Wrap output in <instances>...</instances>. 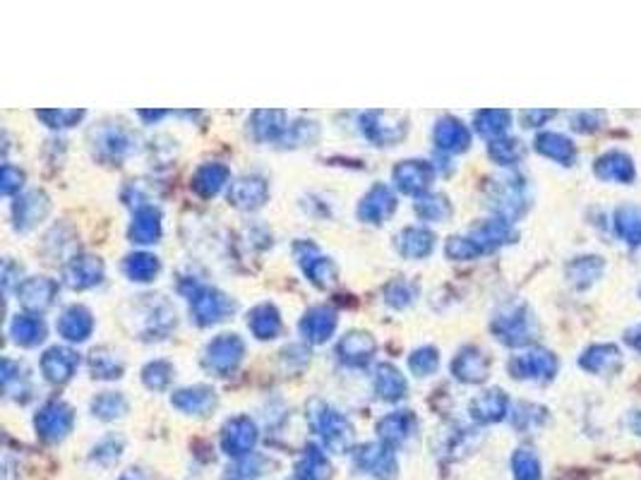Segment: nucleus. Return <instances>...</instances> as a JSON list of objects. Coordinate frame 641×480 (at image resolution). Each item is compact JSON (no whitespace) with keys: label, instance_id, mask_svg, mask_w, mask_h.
Masks as SVG:
<instances>
[{"label":"nucleus","instance_id":"a19ab883","mask_svg":"<svg viewBox=\"0 0 641 480\" xmlns=\"http://www.w3.org/2000/svg\"><path fill=\"white\" fill-rule=\"evenodd\" d=\"M413 298H416V286L409 284V281H404V279L392 281V284H387V288H385V300L397 310L409 308V305L413 303Z\"/></svg>","mask_w":641,"mask_h":480},{"label":"nucleus","instance_id":"2f4dec72","mask_svg":"<svg viewBox=\"0 0 641 480\" xmlns=\"http://www.w3.org/2000/svg\"><path fill=\"white\" fill-rule=\"evenodd\" d=\"M505 411H507V399L505 394L497 392V389L481 394L478 399H473L471 404L473 418L481 420V423H495V420L505 416Z\"/></svg>","mask_w":641,"mask_h":480},{"label":"nucleus","instance_id":"4c0bfd02","mask_svg":"<svg viewBox=\"0 0 641 480\" xmlns=\"http://www.w3.org/2000/svg\"><path fill=\"white\" fill-rule=\"evenodd\" d=\"M171 380H173V368L171 363H166V360H152V363H147L145 370H142V382H145L152 392H164V389L171 384Z\"/></svg>","mask_w":641,"mask_h":480},{"label":"nucleus","instance_id":"f257e3e1","mask_svg":"<svg viewBox=\"0 0 641 480\" xmlns=\"http://www.w3.org/2000/svg\"><path fill=\"white\" fill-rule=\"evenodd\" d=\"M310 425H313L315 432H320V437L332 452H346L353 442V425L341 416L337 408L322 404V401H313L308 408Z\"/></svg>","mask_w":641,"mask_h":480},{"label":"nucleus","instance_id":"b1692460","mask_svg":"<svg viewBox=\"0 0 641 480\" xmlns=\"http://www.w3.org/2000/svg\"><path fill=\"white\" fill-rule=\"evenodd\" d=\"M229 178L231 171L224 164H217V161H214V164H202L193 176V190L200 197H214L219 195L226 185H231Z\"/></svg>","mask_w":641,"mask_h":480},{"label":"nucleus","instance_id":"412c9836","mask_svg":"<svg viewBox=\"0 0 641 480\" xmlns=\"http://www.w3.org/2000/svg\"><path fill=\"white\" fill-rule=\"evenodd\" d=\"M413 430H416V416L411 411H394L377 423V435L382 444H389V447L409 440Z\"/></svg>","mask_w":641,"mask_h":480},{"label":"nucleus","instance_id":"cd10ccee","mask_svg":"<svg viewBox=\"0 0 641 480\" xmlns=\"http://www.w3.org/2000/svg\"><path fill=\"white\" fill-rule=\"evenodd\" d=\"M435 144L442 152H464L469 147V130L457 118H442L435 125Z\"/></svg>","mask_w":641,"mask_h":480},{"label":"nucleus","instance_id":"c9c22d12","mask_svg":"<svg viewBox=\"0 0 641 480\" xmlns=\"http://www.w3.org/2000/svg\"><path fill=\"white\" fill-rule=\"evenodd\" d=\"M416 214L423 221H445L452 214V207H449L447 197L440 195V192H425L423 197H418Z\"/></svg>","mask_w":641,"mask_h":480},{"label":"nucleus","instance_id":"79ce46f5","mask_svg":"<svg viewBox=\"0 0 641 480\" xmlns=\"http://www.w3.org/2000/svg\"><path fill=\"white\" fill-rule=\"evenodd\" d=\"M514 478L517 480H541V464L531 449H519L514 454Z\"/></svg>","mask_w":641,"mask_h":480},{"label":"nucleus","instance_id":"5701e85b","mask_svg":"<svg viewBox=\"0 0 641 480\" xmlns=\"http://www.w3.org/2000/svg\"><path fill=\"white\" fill-rule=\"evenodd\" d=\"M97 147L99 152L109 156V159L121 161L130 152H135V137L125 128H121V125H109V128L99 130Z\"/></svg>","mask_w":641,"mask_h":480},{"label":"nucleus","instance_id":"603ef678","mask_svg":"<svg viewBox=\"0 0 641 480\" xmlns=\"http://www.w3.org/2000/svg\"><path fill=\"white\" fill-rule=\"evenodd\" d=\"M140 116H142V118H149V120H157V118H161V116H166V113H164V111H140Z\"/></svg>","mask_w":641,"mask_h":480},{"label":"nucleus","instance_id":"9b49d317","mask_svg":"<svg viewBox=\"0 0 641 480\" xmlns=\"http://www.w3.org/2000/svg\"><path fill=\"white\" fill-rule=\"evenodd\" d=\"M56 293L58 284L49 279V276H29V279L17 284V300H20L29 312H41L51 308L53 300H56Z\"/></svg>","mask_w":641,"mask_h":480},{"label":"nucleus","instance_id":"393cba45","mask_svg":"<svg viewBox=\"0 0 641 480\" xmlns=\"http://www.w3.org/2000/svg\"><path fill=\"white\" fill-rule=\"evenodd\" d=\"M250 130H253V137L257 142H277L284 140L286 130V113L281 111H257L253 113V120H250Z\"/></svg>","mask_w":641,"mask_h":480},{"label":"nucleus","instance_id":"de8ad7c7","mask_svg":"<svg viewBox=\"0 0 641 480\" xmlns=\"http://www.w3.org/2000/svg\"><path fill=\"white\" fill-rule=\"evenodd\" d=\"M445 252L449 257H452V260H471V257L481 255V248H478L471 238L454 236V238H449Z\"/></svg>","mask_w":641,"mask_h":480},{"label":"nucleus","instance_id":"1a4fd4ad","mask_svg":"<svg viewBox=\"0 0 641 480\" xmlns=\"http://www.w3.org/2000/svg\"><path fill=\"white\" fill-rule=\"evenodd\" d=\"M353 461L363 473H370L377 480H394V476H397V459L385 444H365L353 454Z\"/></svg>","mask_w":641,"mask_h":480},{"label":"nucleus","instance_id":"423d86ee","mask_svg":"<svg viewBox=\"0 0 641 480\" xmlns=\"http://www.w3.org/2000/svg\"><path fill=\"white\" fill-rule=\"evenodd\" d=\"M435 178V168L428 161L409 159L401 161V164L394 166L392 180L397 183V188L404 192V195H425Z\"/></svg>","mask_w":641,"mask_h":480},{"label":"nucleus","instance_id":"a18cd8bd","mask_svg":"<svg viewBox=\"0 0 641 480\" xmlns=\"http://www.w3.org/2000/svg\"><path fill=\"white\" fill-rule=\"evenodd\" d=\"M37 118L44 120L49 128H73V125L80 123L85 118V111H37Z\"/></svg>","mask_w":641,"mask_h":480},{"label":"nucleus","instance_id":"f03ea898","mask_svg":"<svg viewBox=\"0 0 641 480\" xmlns=\"http://www.w3.org/2000/svg\"><path fill=\"white\" fill-rule=\"evenodd\" d=\"M188 298L193 320L200 324V327H212V324L224 322L226 317L236 310V303H233L226 293H221L219 288L212 286H193Z\"/></svg>","mask_w":641,"mask_h":480},{"label":"nucleus","instance_id":"c756f323","mask_svg":"<svg viewBox=\"0 0 641 480\" xmlns=\"http://www.w3.org/2000/svg\"><path fill=\"white\" fill-rule=\"evenodd\" d=\"M406 389H409V384H406L404 375L394 368V365H380V368L375 370V392L380 396L382 401H399L406 396Z\"/></svg>","mask_w":641,"mask_h":480},{"label":"nucleus","instance_id":"9d476101","mask_svg":"<svg viewBox=\"0 0 641 480\" xmlns=\"http://www.w3.org/2000/svg\"><path fill=\"white\" fill-rule=\"evenodd\" d=\"M101 279H104V262H101L99 257H73V260L63 267L65 286L73 288V291H85V288L97 286L101 284Z\"/></svg>","mask_w":641,"mask_h":480},{"label":"nucleus","instance_id":"c03bdc74","mask_svg":"<svg viewBox=\"0 0 641 480\" xmlns=\"http://www.w3.org/2000/svg\"><path fill=\"white\" fill-rule=\"evenodd\" d=\"M478 132H483L485 137L502 135L507 128V113L505 111H483L476 116Z\"/></svg>","mask_w":641,"mask_h":480},{"label":"nucleus","instance_id":"2eb2a0df","mask_svg":"<svg viewBox=\"0 0 641 480\" xmlns=\"http://www.w3.org/2000/svg\"><path fill=\"white\" fill-rule=\"evenodd\" d=\"M80 356L68 346H51L49 351L41 356V372L53 384H65L75 375Z\"/></svg>","mask_w":641,"mask_h":480},{"label":"nucleus","instance_id":"aec40b11","mask_svg":"<svg viewBox=\"0 0 641 480\" xmlns=\"http://www.w3.org/2000/svg\"><path fill=\"white\" fill-rule=\"evenodd\" d=\"M161 238V212L152 204H140L130 224V240L137 245H152Z\"/></svg>","mask_w":641,"mask_h":480},{"label":"nucleus","instance_id":"3c124183","mask_svg":"<svg viewBox=\"0 0 641 480\" xmlns=\"http://www.w3.org/2000/svg\"><path fill=\"white\" fill-rule=\"evenodd\" d=\"M490 154H493L497 161H505V164H507V161L517 159V156L521 154V149L517 147V142H512V140H509V142H495L493 147H490Z\"/></svg>","mask_w":641,"mask_h":480},{"label":"nucleus","instance_id":"7c9ffc66","mask_svg":"<svg viewBox=\"0 0 641 480\" xmlns=\"http://www.w3.org/2000/svg\"><path fill=\"white\" fill-rule=\"evenodd\" d=\"M89 370H92V377H97V380H118L123 375L125 365L116 351L99 346L89 353Z\"/></svg>","mask_w":641,"mask_h":480},{"label":"nucleus","instance_id":"39448f33","mask_svg":"<svg viewBox=\"0 0 641 480\" xmlns=\"http://www.w3.org/2000/svg\"><path fill=\"white\" fill-rule=\"evenodd\" d=\"M73 423V408L65 404V401H49V404L39 408L37 418H34V428H37L39 437H44L46 442L63 440L73 430Z\"/></svg>","mask_w":641,"mask_h":480},{"label":"nucleus","instance_id":"8fccbe9b","mask_svg":"<svg viewBox=\"0 0 641 480\" xmlns=\"http://www.w3.org/2000/svg\"><path fill=\"white\" fill-rule=\"evenodd\" d=\"M22 183H25V173L17 166L5 164L3 176H0V190H3V195H15V192H20Z\"/></svg>","mask_w":641,"mask_h":480},{"label":"nucleus","instance_id":"bb28decb","mask_svg":"<svg viewBox=\"0 0 641 480\" xmlns=\"http://www.w3.org/2000/svg\"><path fill=\"white\" fill-rule=\"evenodd\" d=\"M452 372L457 380L476 384L481 382L485 372H488V360H485V356L478 351V348H464V351H459V356L454 358Z\"/></svg>","mask_w":641,"mask_h":480},{"label":"nucleus","instance_id":"ea45409f","mask_svg":"<svg viewBox=\"0 0 641 480\" xmlns=\"http://www.w3.org/2000/svg\"><path fill=\"white\" fill-rule=\"evenodd\" d=\"M3 387H5V394L17 396V399H20V394L25 392L27 387L25 368H22L20 363H13L10 358L3 360Z\"/></svg>","mask_w":641,"mask_h":480},{"label":"nucleus","instance_id":"09e8293b","mask_svg":"<svg viewBox=\"0 0 641 480\" xmlns=\"http://www.w3.org/2000/svg\"><path fill=\"white\" fill-rule=\"evenodd\" d=\"M284 140H289L291 144H308L317 140V125L310 123V120H301V123H293L286 130Z\"/></svg>","mask_w":641,"mask_h":480},{"label":"nucleus","instance_id":"49530a36","mask_svg":"<svg viewBox=\"0 0 641 480\" xmlns=\"http://www.w3.org/2000/svg\"><path fill=\"white\" fill-rule=\"evenodd\" d=\"M536 147L541 149L543 154L555 156V159H567V156L572 154V147H569V142L565 140V137H560V135H543V137H538Z\"/></svg>","mask_w":641,"mask_h":480},{"label":"nucleus","instance_id":"473e14b6","mask_svg":"<svg viewBox=\"0 0 641 480\" xmlns=\"http://www.w3.org/2000/svg\"><path fill=\"white\" fill-rule=\"evenodd\" d=\"M125 274H128L130 281H137V284H149L154 276L159 274L161 262L149 252H135V255L125 257L123 264Z\"/></svg>","mask_w":641,"mask_h":480},{"label":"nucleus","instance_id":"20e7f679","mask_svg":"<svg viewBox=\"0 0 641 480\" xmlns=\"http://www.w3.org/2000/svg\"><path fill=\"white\" fill-rule=\"evenodd\" d=\"M245 344L238 334H219L205 348V368L214 375L226 377L241 365Z\"/></svg>","mask_w":641,"mask_h":480},{"label":"nucleus","instance_id":"f704fd0d","mask_svg":"<svg viewBox=\"0 0 641 480\" xmlns=\"http://www.w3.org/2000/svg\"><path fill=\"white\" fill-rule=\"evenodd\" d=\"M553 368V358L543 351L526 353V356H519L512 363V370L517 372V377H543L548 375V372H553Z\"/></svg>","mask_w":641,"mask_h":480},{"label":"nucleus","instance_id":"6e6552de","mask_svg":"<svg viewBox=\"0 0 641 480\" xmlns=\"http://www.w3.org/2000/svg\"><path fill=\"white\" fill-rule=\"evenodd\" d=\"M296 255H298V262H301L305 276H308L315 286L329 288V286L337 284V276H339L337 267H334V262L329 260V257L320 255L315 245L298 243Z\"/></svg>","mask_w":641,"mask_h":480},{"label":"nucleus","instance_id":"f8f14e48","mask_svg":"<svg viewBox=\"0 0 641 480\" xmlns=\"http://www.w3.org/2000/svg\"><path fill=\"white\" fill-rule=\"evenodd\" d=\"M269 188L267 180L260 176H243L236 178L229 185V202L233 207L245 209V212H253V209H260L262 204L267 202Z\"/></svg>","mask_w":641,"mask_h":480},{"label":"nucleus","instance_id":"72a5a7b5","mask_svg":"<svg viewBox=\"0 0 641 480\" xmlns=\"http://www.w3.org/2000/svg\"><path fill=\"white\" fill-rule=\"evenodd\" d=\"M296 471H298V478L301 480H325V478H329V471H332V468H329L327 456L322 454L317 447H313V444H310V447L305 449L303 459L298 461Z\"/></svg>","mask_w":641,"mask_h":480},{"label":"nucleus","instance_id":"dca6fc26","mask_svg":"<svg viewBox=\"0 0 641 480\" xmlns=\"http://www.w3.org/2000/svg\"><path fill=\"white\" fill-rule=\"evenodd\" d=\"M375 348V339L368 332H349L346 336H341L337 353L341 363L351 365V368H363V365H368L373 360Z\"/></svg>","mask_w":641,"mask_h":480},{"label":"nucleus","instance_id":"37998d69","mask_svg":"<svg viewBox=\"0 0 641 480\" xmlns=\"http://www.w3.org/2000/svg\"><path fill=\"white\" fill-rule=\"evenodd\" d=\"M497 334H502V339L507 344H519V341L526 339V317L517 315H507L497 320Z\"/></svg>","mask_w":641,"mask_h":480},{"label":"nucleus","instance_id":"ddd939ff","mask_svg":"<svg viewBox=\"0 0 641 480\" xmlns=\"http://www.w3.org/2000/svg\"><path fill=\"white\" fill-rule=\"evenodd\" d=\"M394 209H397L394 192L385 183H375L373 188L365 192L361 204H358V216L363 221H368V224H382V221L394 214Z\"/></svg>","mask_w":641,"mask_h":480},{"label":"nucleus","instance_id":"7ed1b4c3","mask_svg":"<svg viewBox=\"0 0 641 480\" xmlns=\"http://www.w3.org/2000/svg\"><path fill=\"white\" fill-rule=\"evenodd\" d=\"M406 116L394 111H368L361 116V132L377 147H394L406 137Z\"/></svg>","mask_w":641,"mask_h":480},{"label":"nucleus","instance_id":"a878e982","mask_svg":"<svg viewBox=\"0 0 641 480\" xmlns=\"http://www.w3.org/2000/svg\"><path fill=\"white\" fill-rule=\"evenodd\" d=\"M248 327H250V332H253L260 341L277 339L279 332H281L279 310L274 308V305H269V303L255 305V308L250 310V315H248Z\"/></svg>","mask_w":641,"mask_h":480},{"label":"nucleus","instance_id":"0eeeda50","mask_svg":"<svg viewBox=\"0 0 641 480\" xmlns=\"http://www.w3.org/2000/svg\"><path fill=\"white\" fill-rule=\"evenodd\" d=\"M257 444V428L255 423L248 416L231 418L229 423L221 430V447L229 456H236V459H243L255 449Z\"/></svg>","mask_w":641,"mask_h":480},{"label":"nucleus","instance_id":"6ab92c4d","mask_svg":"<svg viewBox=\"0 0 641 480\" xmlns=\"http://www.w3.org/2000/svg\"><path fill=\"white\" fill-rule=\"evenodd\" d=\"M56 329L65 341H77V344H80V341H87L89 334H92L94 317L85 305H70V308H65L63 315L58 317Z\"/></svg>","mask_w":641,"mask_h":480},{"label":"nucleus","instance_id":"4be33fe9","mask_svg":"<svg viewBox=\"0 0 641 480\" xmlns=\"http://www.w3.org/2000/svg\"><path fill=\"white\" fill-rule=\"evenodd\" d=\"M435 248V236L423 226H409L397 236V250L409 260H423Z\"/></svg>","mask_w":641,"mask_h":480},{"label":"nucleus","instance_id":"a211bd4d","mask_svg":"<svg viewBox=\"0 0 641 480\" xmlns=\"http://www.w3.org/2000/svg\"><path fill=\"white\" fill-rule=\"evenodd\" d=\"M171 404L178 411L190 413V416H205V413H212V408L217 406V392L212 387H205V384H195V387H185L173 392Z\"/></svg>","mask_w":641,"mask_h":480},{"label":"nucleus","instance_id":"58836bf2","mask_svg":"<svg viewBox=\"0 0 641 480\" xmlns=\"http://www.w3.org/2000/svg\"><path fill=\"white\" fill-rule=\"evenodd\" d=\"M437 365H440V356H437V351L433 346H423V348H416V351L409 356V368L413 375L418 377H428L433 375L437 370Z\"/></svg>","mask_w":641,"mask_h":480},{"label":"nucleus","instance_id":"e433bc0d","mask_svg":"<svg viewBox=\"0 0 641 480\" xmlns=\"http://www.w3.org/2000/svg\"><path fill=\"white\" fill-rule=\"evenodd\" d=\"M125 411H128V401H125L123 394L104 392L92 401V413L101 420H113L123 416Z\"/></svg>","mask_w":641,"mask_h":480},{"label":"nucleus","instance_id":"c85d7f7f","mask_svg":"<svg viewBox=\"0 0 641 480\" xmlns=\"http://www.w3.org/2000/svg\"><path fill=\"white\" fill-rule=\"evenodd\" d=\"M10 336H13L15 344L34 348L46 339V324L39 315H17L10 322Z\"/></svg>","mask_w":641,"mask_h":480},{"label":"nucleus","instance_id":"4468645a","mask_svg":"<svg viewBox=\"0 0 641 480\" xmlns=\"http://www.w3.org/2000/svg\"><path fill=\"white\" fill-rule=\"evenodd\" d=\"M49 209H51V202L44 192L41 190L25 192L22 197H17V202L13 207L15 228L17 231H32L34 226H39L41 221L46 219Z\"/></svg>","mask_w":641,"mask_h":480},{"label":"nucleus","instance_id":"f3484780","mask_svg":"<svg viewBox=\"0 0 641 480\" xmlns=\"http://www.w3.org/2000/svg\"><path fill=\"white\" fill-rule=\"evenodd\" d=\"M337 329V312L327 305H315L303 315L301 334L310 344H325L329 336Z\"/></svg>","mask_w":641,"mask_h":480}]
</instances>
